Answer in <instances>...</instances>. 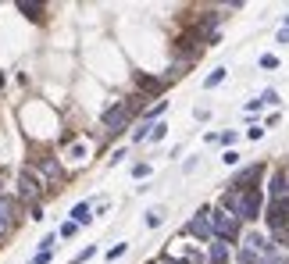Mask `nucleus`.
I'll use <instances>...</instances> for the list:
<instances>
[{
	"label": "nucleus",
	"instance_id": "obj_20",
	"mask_svg": "<svg viewBox=\"0 0 289 264\" xmlns=\"http://www.w3.org/2000/svg\"><path fill=\"white\" fill-rule=\"evenodd\" d=\"M261 68H279V58H275V54H264V58H261Z\"/></svg>",
	"mask_w": 289,
	"mask_h": 264
},
{
	"label": "nucleus",
	"instance_id": "obj_2",
	"mask_svg": "<svg viewBox=\"0 0 289 264\" xmlns=\"http://www.w3.org/2000/svg\"><path fill=\"white\" fill-rule=\"evenodd\" d=\"M129 104H114L111 111H104V129L107 132H122L125 129V122H129Z\"/></svg>",
	"mask_w": 289,
	"mask_h": 264
},
{
	"label": "nucleus",
	"instance_id": "obj_5",
	"mask_svg": "<svg viewBox=\"0 0 289 264\" xmlns=\"http://www.w3.org/2000/svg\"><path fill=\"white\" fill-rule=\"evenodd\" d=\"M257 214H261V193H257V190H250V193H243L239 218H257Z\"/></svg>",
	"mask_w": 289,
	"mask_h": 264
},
{
	"label": "nucleus",
	"instance_id": "obj_1",
	"mask_svg": "<svg viewBox=\"0 0 289 264\" xmlns=\"http://www.w3.org/2000/svg\"><path fill=\"white\" fill-rule=\"evenodd\" d=\"M211 232H215L221 243H232V239L239 236V221H236V214H228V211H215V214H211Z\"/></svg>",
	"mask_w": 289,
	"mask_h": 264
},
{
	"label": "nucleus",
	"instance_id": "obj_14",
	"mask_svg": "<svg viewBox=\"0 0 289 264\" xmlns=\"http://www.w3.org/2000/svg\"><path fill=\"white\" fill-rule=\"evenodd\" d=\"M161 218H164V211H161V207H153V211L146 214V225H150V229H157V225H161Z\"/></svg>",
	"mask_w": 289,
	"mask_h": 264
},
{
	"label": "nucleus",
	"instance_id": "obj_7",
	"mask_svg": "<svg viewBox=\"0 0 289 264\" xmlns=\"http://www.w3.org/2000/svg\"><path fill=\"white\" fill-rule=\"evenodd\" d=\"M11 218H14V200H11V197H0V236L11 229Z\"/></svg>",
	"mask_w": 289,
	"mask_h": 264
},
{
	"label": "nucleus",
	"instance_id": "obj_22",
	"mask_svg": "<svg viewBox=\"0 0 289 264\" xmlns=\"http://www.w3.org/2000/svg\"><path fill=\"white\" fill-rule=\"evenodd\" d=\"M132 175H136V179H146V175H150V164H136Z\"/></svg>",
	"mask_w": 289,
	"mask_h": 264
},
{
	"label": "nucleus",
	"instance_id": "obj_8",
	"mask_svg": "<svg viewBox=\"0 0 289 264\" xmlns=\"http://www.w3.org/2000/svg\"><path fill=\"white\" fill-rule=\"evenodd\" d=\"M228 261V247L218 239V243H211V264H225Z\"/></svg>",
	"mask_w": 289,
	"mask_h": 264
},
{
	"label": "nucleus",
	"instance_id": "obj_6",
	"mask_svg": "<svg viewBox=\"0 0 289 264\" xmlns=\"http://www.w3.org/2000/svg\"><path fill=\"white\" fill-rule=\"evenodd\" d=\"M257 175H261V164H254V168H246V172H239V175L232 179V186H236V190H254L250 182H257Z\"/></svg>",
	"mask_w": 289,
	"mask_h": 264
},
{
	"label": "nucleus",
	"instance_id": "obj_26",
	"mask_svg": "<svg viewBox=\"0 0 289 264\" xmlns=\"http://www.w3.org/2000/svg\"><path fill=\"white\" fill-rule=\"evenodd\" d=\"M286 29H289V14H286Z\"/></svg>",
	"mask_w": 289,
	"mask_h": 264
},
{
	"label": "nucleus",
	"instance_id": "obj_4",
	"mask_svg": "<svg viewBox=\"0 0 289 264\" xmlns=\"http://www.w3.org/2000/svg\"><path fill=\"white\" fill-rule=\"evenodd\" d=\"M189 232L197 236V239H211L215 232H211V211H200L193 221H189Z\"/></svg>",
	"mask_w": 289,
	"mask_h": 264
},
{
	"label": "nucleus",
	"instance_id": "obj_18",
	"mask_svg": "<svg viewBox=\"0 0 289 264\" xmlns=\"http://www.w3.org/2000/svg\"><path fill=\"white\" fill-rule=\"evenodd\" d=\"M75 232H79V225H75V221H65V225H61V236H65V239H72Z\"/></svg>",
	"mask_w": 289,
	"mask_h": 264
},
{
	"label": "nucleus",
	"instance_id": "obj_10",
	"mask_svg": "<svg viewBox=\"0 0 289 264\" xmlns=\"http://www.w3.org/2000/svg\"><path fill=\"white\" fill-rule=\"evenodd\" d=\"M93 214H89V203H75V211H72V221L75 225H86Z\"/></svg>",
	"mask_w": 289,
	"mask_h": 264
},
{
	"label": "nucleus",
	"instance_id": "obj_27",
	"mask_svg": "<svg viewBox=\"0 0 289 264\" xmlns=\"http://www.w3.org/2000/svg\"><path fill=\"white\" fill-rule=\"evenodd\" d=\"M0 82H4V79H0Z\"/></svg>",
	"mask_w": 289,
	"mask_h": 264
},
{
	"label": "nucleus",
	"instance_id": "obj_19",
	"mask_svg": "<svg viewBox=\"0 0 289 264\" xmlns=\"http://www.w3.org/2000/svg\"><path fill=\"white\" fill-rule=\"evenodd\" d=\"M164 132H168L164 122H161V125H150V139H164Z\"/></svg>",
	"mask_w": 289,
	"mask_h": 264
},
{
	"label": "nucleus",
	"instance_id": "obj_21",
	"mask_svg": "<svg viewBox=\"0 0 289 264\" xmlns=\"http://www.w3.org/2000/svg\"><path fill=\"white\" fill-rule=\"evenodd\" d=\"M29 264H50V250H40V254H36Z\"/></svg>",
	"mask_w": 289,
	"mask_h": 264
},
{
	"label": "nucleus",
	"instance_id": "obj_13",
	"mask_svg": "<svg viewBox=\"0 0 289 264\" xmlns=\"http://www.w3.org/2000/svg\"><path fill=\"white\" fill-rule=\"evenodd\" d=\"M40 168H43V175H50V179H57V175H61V168H57V161H43Z\"/></svg>",
	"mask_w": 289,
	"mask_h": 264
},
{
	"label": "nucleus",
	"instance_id": "obj_12",
	"mask_svg": "<svg viewBox=\"0 0 289 264\" xmlns=\"http://www.w3.org/2000/svg\"><path fill=\"white\" fill-rule=\"evenodd\" d=\"M221 82H225V68H218V71H211V75H207V82H204V86H207V89H211V86H221Z\"/></svg>",
	"mask_w": 289,
	"mask_h": 264
},
{
	"label": "nucleus",
	"instance_id": "obj_15",
	"mask_svg": "<svg viewBox=\"0 0 289 264\" xmlns=\"http://www.w3.org/2000/svg\"><path fill=\"white\" fill-rule=\"evenodd\" d=\"M239 261H243V264H257V250L243 247V250H239Z\"/></svg>",
	"mask_w": 289,
	"mask_h": 264
},
{
	"label": "nucleus",
	"instance_id": "obj_3",
	"mask_svg": "<svg viewBox=\"0 0 289 264\" xmlns=\"http://www.w3.org/2000/svg\"><path fill=\"white\" fill-rule=\"evenodd\" d=\"M286 218H289V200H272V207H268V225H272V232H282V229H286Z\"/></svg>",
	"mask_w": 289,
	"mask_h": 264
},
{
	"label": "nucleus",
	"instance_id": "obj_11",
	"mask_svg": "<svg viewBox=\"0 0 289 264\" xmlns=\"http://www.w3.org/2000/svg\"><path fill=\"white\" fill-rule=\"evenodd\" d=\"M18 11H25L29 18H40V11H43V7H40V4H29V0H22V4H18Z\"/></svg>",
	"mask_w": 289,
	"mask_h": 264
},
{
	"label": "nucleus",
	"instance_id": "obj_24",
	"mask_svg": "<svg viewBox=\"0 0 289 264\" xmlns=\"http://www.w3.org/2000/svg\"><path fill=\"white\" fill-rule=\"evenodd\" d=\"M89 257H93V247H86V250H82V254H79L72 264H82V261H89Z\"/></svg>",
	"mask_w": 289,
	"mask_h": 264
},
{
	"label": "nucleus",
	"instance_id": "obj_16",
	"mask_svg": "<svg viewBox=\"0 0 289 264\" xmlns=\"http://www.w3.org/2000/svg\"><path fill=\"white\" fill-rule=\"evenodd\" d=\"M125 250H129V243H118V247H111V250H107V257H111V261H118Z\"/></svg>",
	"mask_w": 289,
	"mask_h": 264
},
{
	"label": "nucleus",
	"instance_id": "obj_23",
	"mask_svg": "<svg viewBox=\"0 0 289 264\" xmlns=\"http://www.w3.org/2000/svg\"><path fill=\"white\" fill-rule=\"evenodd\" d=\"M164 107H168V100H161V104H153V107H150V118H157V115H164Z\"/></svg>",
	"mask_w": 289,
	"mask_h": 264
},
{
	"label": "nucleus",
	"instance_id": "obj_25",
	"mask_svg": "<svg viewBox=\"0 0 289 264\" xmlns=\"http://www.w3.org/2000/svg\"><path fill=\"white\" fill-rule=\"evenodd\" d=\"M275 100H279V93H275V89H268V93L261 97V104H275Z\"/></svg>",
	"mask_w": 289,
	"mask_h": 264
},
{
	"label": "nucleus",
	"instance_id": "obj_17",
	"mask_svg": "<svg viewBox=\"0 0 289 264\" xmlns=\"http://www.w3.org/2000/svg\"><path fill=\"white\" fill-rule=\"evenodd\" d=\"M136 79H140V86H143V89H161V82H157V79H146V75H136Z\"/></svg>",
	"mask_w": 289,
	"mask_h": 264
},
{
	"label": "nucleus",
	"instance_id": "obj_9",
	"mask_svg": "<svg viewBox=\"0 0 289 264\" xmlns=\"http://www.w3.org/2000/svg\"><path fill=\"white\" fill-rule=\"evenodd\" d=\"M22 190H25V197L40 193V179H32V172H22Z\"/></svg>",
	"mask_w": 289,
	"mask_h": 264
}]
</instances>
